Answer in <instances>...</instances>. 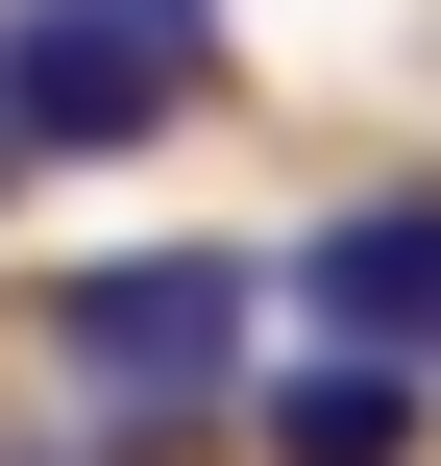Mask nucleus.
<instances>
[{"label": "nucleus", "mask_w": 441, "mask_h": 466, "mask_svg": "<svg viewBox=\"0 0 441 466\" xmlns=\"http://www.w3.org/2000/svg\"><path fill=\"white\" fill-rule=\"evenodd\" d=\"M221 98V0H0V147H172Z\"/></svg>", "instance_id": "f257e3e1"}, {"label": "nucleus", "mask_w": 441, "mask_h": 466, "mask_svg": "<svg viewBox=\"0 0 441 466\" xmlns=\"http://www.w3.org/2000/svg\"><path fill=\"white\" fill-rule=\"evenodd\" d=\"M74 369H98V418H196V393H246V270H221V246H123V270H74Z\"/></svg>", "instance_id": "f03ea898"}, {"label": "nucleus", "mask_w": 441, "mask_h": 466, "mask_svg": "<svg viewBox=\"0 0 441 466\" xmlns=\"http://www.w3.org/2000/svg\"><path fill=\"white\" fill-rule=\"evenodd\" d=\"M417 344H368V319H319V344H295V369H270V393H246V442L270 466H417Z\"/></svg>", "instance_id": "7ed1b4c3"}, {"label": "nucleus", "mask_w": 441, "mask_h": 466, "mask_svg": "<svg viewBox=\"0 0 441 466\" xmlns=\"http://www.w3.org/2000/svg\"><path fill=\"white\" fill-rule=\"evenodd\" d=\"M295 295H319V319H368V344H417V369H441V172H393V197H344V221L295 246Z\"/></svg>", "instance_id": "20e7f679"}]
</instances>
